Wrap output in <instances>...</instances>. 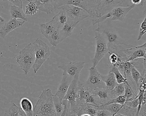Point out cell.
Instances as JSON below:
<instances>
[{
  "instance_id": "1f68e13d",
  "label": "cell",
  "mask_w": 146,
  "mask_h": 116,
  "mask_svg": "<svg viewBox=\"0 0 146 116\" xmlns=\"http://www.w3.org/2000/svg\"><path fill=\"white\" fill-rule=\"evenodd\" d=\"M19 108L17 104L13 103L11 107L5 112L4 116H19Z\"/></svg>"
},
{
  "instance_id": "ffe728a7",
  "label": "cell",
  "mask_w": 146,
  "mask_h": 116,
  "mask_svg": "<svg viewBox=\"0 0 146 116\" xmlns=\"http://www.w3.org/2000/svg\"><path fill=\"white\" fill-rule=\"evenodd\" d=\"M35 1L39 10L46 12L47 15L51 14L54 10L52 0H36Z\"/></svg>"
},
{
  "instance_id": "f907efd6",
  "label": "cell",
  "mask_w": 146,
  "mask_h": 116,
  "mask_svg": "<svg viewBox=\"0 0 146 116\" xmlns=\"http://www.w3.org/2000/svg\"><path fill=\"white\" fill-rule=\"evenodd\" d=\"M79 116V115H78V116Z\"/></svg>"
},
{
  "instance_id": "cb8c5ba5",
  "label": "cell",
  "mask_w": 146,
  "mask_h": 116,
  "mask_svg": "<svg viewBox=\"0 0 146 116\" xmlns=\"http://www.w3.org/2000/svg\"><path fill=\"white\" fill-rule=\"evenodd\" d=\"M54 20L60 29L64 26L67 21V16L66 13L63 10H60L58 13L52 18Z\"/></svg>"
},
{
  "instance_id": "7402d4cb",
  "label": "cell",
  "mask_w": 146,
  "mask_h": 116,
  "mask_svg": "<svg viewBox=\"0 0 146 116\" xmlns=\"http://www.w3.org/2000/svg\"><path fill=\"white\" fill-rule=\"evenodd\" d=\"M101 78L106 85V89L111 91L113 89L117 83L116 81L115 76L112 72H109L106 75H102Z\"/></svg>"
},
{
  "instance_id": "ac0fdd59",
  "label": "cell",
  "mask_w": 146,
  "mask_h": 116,
  "mask_svg": "<svg viewBox=\"0 0 146 116\" xmlns=\"http://www.w3.org/2000/svg\"><path fill=\"white\" fill-rule=\"evenodd\" d=\"M78 24V23L74 22L67 19L66 23L60 30V35L62 41L72 35L74 29Z\"/></svg>"
},
{
  "instance_id": "b9f144b4",
  "label": "cell",
  "mask_w": 146,
  "mask_h": 116,
  "mask_svg": "<svg viewBox=\"0 0 146 116\" xmlns=\"http://www.w3.org/2000/svg\"><path fill=\"white\" fill-rule=\"evenodd\" d=\"M131 2L133 5H141L143 6L146 4V1L145 0H138V1H135V0H131Z\"/></svg>"
},
{
  "instance_id": "d590c367",
  "label": "cell",
  "mask_w": 146,
  "mask_h": 116,
  "mask_svg": "<svg viewBox=\"0 0 146 116\" xmlns=\"http://www.w3.org/2000/svg\"><path fill=\"white\" fill-rule=\"evenodd\" d=\"M139 104L138 98H136L135 100L130 102H125L124 105H125L126 106L130 108H133V109H137V107Z\"/></svg>"
},
{
  "instance_id": "f6af8a7d",
  "label": "cell",
  "mask_w": 146,
  "mask_h": 116,
  "mask_svg": "<svg viewBox=\"0 0 146 116\" xmlns=\"http://www.w3.org/2000/svg\"><path fill=\"white\" fill-rule=\"evenodd\" d=\"M115 116H128L127 115H124V114H121V113H117V114L115 115Z\"/></svg>"
},
{
  "instance_id": "ba28073f",
  "label": "cell",
  "mask_w": 146,
  "mask_h": 116,
  "mask_svg": "<svg viewBox=\"0 0 146 116\" xmlns=\"http://www.w3.org/2000/svg\"><path fill=\"white\" fill-rule=\"evenodd\" d=\"M80 74H77L73 78L67 93L63 100H66L69 102L67 112H71L77 108L76 100L78 98V83Z\"/></svg>"
},
{
  "instance_id": "7a4b0ae2",
  "label": "cell",
  "mask_w": 146,
  "mask_h": 116,
  "mask_svg": "<svg viewBox=\"0 0 146 116\" xmlns=\"http://www.w3.org/2000/svg\"><path fill=\"white\" fill-rule=\"evenodd\" d=\"M52 2L54 10L66 5H72L82 8L89 15L92 23L99 18L96 12L98 0H52Z\"/></svg>"
},
{
  "instance_id": "9a60e30c",
  "label": "cell",
  "mask_w": 146,
  "mask_h": 116,
  "mask_svg": "<svg viewBox=\"0 0 146 116\" xmlns=\"http://www.w3.org/2000/svg\"><path fill=\"white\" fill-rule=\"evenodd\" d=\"M135 6V5H133L129 7H117L114 8L110 12L111 21L123 22L127 14Z\"/></svg>"
},
{
  "instance_id": "3957f363",
  "label": "cell",
  "mask_w": 146,
  "mask_h": 116,
  "mask_svg": "<svg viewBox=\"0 0 146 116\" xmlns=\"http://www.w3.org/2000/svg\"><path fill=\"white\" fill-rule=\"evenodd\" d=\"M35 50V60L32 68L34 73L36 74L43 63L51 55L50 47L40 38H37L33 43Z\"/></svg>"
},
{
  "instance_id": "7c38bea8",
  "label": "cell",
  "mask_w": 146,
  "mask_h": 116,
  "mask_svg": "<svg viewBox=\"0 0 146 116\" xmlns=\"http://www.w3.org/2000/svg\"><path fill=\"white\" fill-rule=\"evenodd\" d=\"M73 79L66 75L64 73H63L62 80L57 89L56 94L54 95L58 98L59 100L61 103L67 93L68 88Z\"/></svg>"
},
{
  "instance_id": "7bdbcfd3",
  "label": "cell",
  "mask_w": 146,
  "mask_h": 116,
  "mask_svg": "<svg viewBox=\"0 0 146 116\" xmlns=\"http://www.w3.org/2000/svg\"><path fill=\"white\" fill-rule=\"evenodd\" d=\"M146 105L141 106V110L139 111L138 115L139 116H146Z\"/></svg>"
},
{
  "instance_id": "4dcf8cb0",
  "label": "cell",
  "mask_w": 146,
  "mask_h": 116,
  "mask_svg": "<svg viewBox=\"0 0 146 116\" xmlns=\"http://www.w3.org/2000/svg\"><path fill=\"white\" fill-rule=\"evenodd\" d=\"M131 77L132 80L136 84L137 88V92H138V89H139V83L141 79L143 78L141 75V74L139 71L132 65L131 68Z\"/></svg>"
},
{
  "instance_id": "5b68a950",
  "label": "cell",
  "mask_w": 146,
  "mask_h": 116,
  "mask_svg": "<svg viewBox=\"0 0 146 116\" xmlns=\"http://www.w3.org/2000/svg\"><path fill=\"white\" fill-rule=\"evenodd\" d=\"M116 47L123 52L126 62H131L138 58H146V42L137 46L120 43Z\"/></svg>"
},
{
  "instance_id": "4316f807",
  "label": "cell",
  "mask_w": 146,
  "mask_h": 116,
  "mask_svg": "<svg viewBox=\"0 0 146 116\" xmlns=\"http://www.w3.org/2000/svg\"><path fill=\"white\" fill-rule=\"evenodd\" d=\"M47 39L51 45L54 47H56L62 42L60 35V30H56Z\"/></svg>"
},
{
  "instance_id": "ab89813d",
  "label": "cell",
  "mask_w": 146,
  "mask_h": 116,
  "mask_svg": "<svg viewBox=\"0 0 146 116\" xmlns=\"http://www.w3.org/2000/svg\"><path fill=\"white\" fill-rule=\"evenodd\" d=\"M62 104L64 107L63 108V111L61 113L60 116H66L67 108H68V101L66 100H63L62 101Z\"/></svg>"
},
{
  "instance_id": "484cf974",
  "label": "cell",
  "mask_w": 146,
  "mask_h": 116,
  "mask_svg": "<svg viewBox=\"0 0 146 116\" xmlns=\"http://www.w3.org/2000/svg\"><path fill=\"white\" fill-rule=\"evenodd\" d=\"M125 89V84H117L115 88L110 91L111 99L116 98L119 96L124 95Z\"/></svg>"
},
{
  "instance_id": "d6986e66",
  "label": "cell",
  "mask_w": 146,
  "mask_h": 116,
  "mask_svg": "<svg viewBox=\"0 0 146 116\" xmlns=\"http://www.w3.org/2000/svg\"><path fill=\"white\" fill-rule=\"evenodd\" d=\"M93 94L98 97L102 106L107 103L111 99L110 96V91L106 88L95 89L93 90Z\"/></svg>"
},
{
  "instance_id": "8fae6325",
  "label": "cell",
  "mask_w": 146,
  "mask_h": 116,
  "mask_svg": "<svg viewBox=\"0 0 146 116\" xmlns=\"http://www.w3.org/2000/svg\"><path fill=\"white\" fill-rule=\"evenodd\" d=\"M85 65L84 62H71L60 65L58 68L63 70L66 75L73 78L76 74H80Z\"/></svg>"
},
{
  "instance_id": "603a6c76",
  "label": "cell",
  "mask_w": 146,
  "mask_h": 116,
  "mask_svg": "<svg viewBox=\"0 0 146 116\" xmlns=\"http://www.w3.org/2000/svg\"><path fill=\"white\" fill-rule=\"evenodd\" d=\"M20 107L27 116H33V104L29 98L27 97L22 98L20 100Z\"/></svg>"
},
{
  "instance_id": "f35d334b",
  "label": "cell",
  "mask_w": 146,
  "mask_h": 116,
  "mask_svg": "<svg viewBox=\"0 0 146 116\" xmlns=\"http://www.w3.org/2000/svg\"><path fill=\"white\" fill-rule=\"evenodd\" d=\"M112 114L106 110L100 109L97 111L96 116H111Z\"/></svg>"
},
{
  "instance_id": "e0dca14e",
  "label": "cell",
  "mask_w": 146,
  "mask_h": 116,
  "mask_svg": "<svg viewBox=\"0 0 146 116\" xmlns=\"http://www.w3.org/2000/svg\"><path fill=\"white\" fill-rule=\"evenodd\" d=\"M40 29L42 34L46 38L56 30H60L54 20L52 19L48 22L41 24Z\"/></svg>"
},
{
  "instance_id": "52a82bcc",
  "label": "cell",
  "mask_w": 146,
  "mask_h": 116,
  "mask_svg": "<svg viewBox=\"0 0 146 116\" xmlns=\"http://www.w3.org/2000/svg\"><path fill=\"white\" fill-rule=\"evenodd\" d=\"M129 0H98L96 7V14L100 18L117 7H129L132 5Z\"/></svg>"
},
{
  "instance_id": "74e56055",
  "label": "cell",
  "mask_w": 146,
  "mask_h": 116,
  "mask_svg": "<svg viewBox=\"0 0 146 116\" xmlns=\"http://www.w3.org/2000/svg\"><path fill=\"white\" fill-rule=\"evenodd\" d=\"M109 55V60L111 64L114 66L118 61V57L114 53H108Z\"/></svg>"
},
{
  "instance_id": "7dc6e473",
  "label": "cell",
  "mask_w": 146,
  "mask_h": 116,
  "mask_svg": "<svg viewBox=\"0 0 146 116\" xmlns=\"http://www.w3.org/2000/svg\"><path fill=\"white\" fill-rule=\"evenodd\" d=\"M80 116H91L90 115H89V114H82V115H81Z\"/></svg>"
},
{
  "instance_id": "44dd1931",
  "label": "cell",
  "mask_w": 146,
  "mask_h": 116,
  "mask_svg": "<svg viewBox=\"0 0 146 116\" xmlns=\"http://www.w3.org/2000/svg\"><path fill=\"white\" fill-rule=\"evenodd\" d=\"M10 12L12 19H21L25 22L28 21V17L22 8L13 5L11 6Z\"/></svg>"
},
{
  "instance_id": "f546056e",
  "label": "cell",
  "mask_w": 146,
  "mask_h": 116,
  "mask_svg": "<svg viewBox=\"0 0 146 116\" xmlns=\"http://www.w3.org/2000/svg\"><path fill=\"white\" fill-rule=\"evenodd\" d=\"M27 1H29V3L26 6L25 14L28 16H34L39 10L38 7L34 1L30 0Z\"/></svg>"
},
{
  "instance_id": "836d02e7",
  "label": "cell",
  "mask_w": 146,
  "mask_h": 116,
  "mask_svg": "<svg viewBox=\"0 0 146 116\" xmlns=\"http://www.w3.org/2000/svg\"><path fill=\"white\" fill-rule=\"evenodd\" d=\"M53 100L54 108L57 114L58 115V114L62 113L63 110V106L62 103L60 102L58 98L54 95H53Z\"/></svg>"
},
{
  "instance_id": "9c48e42d",
  "label": "cell",
  "mask_w": 146,
  "mask_h": 116,
  "mask_svg": "<svg viewBox=\"0 0 146 116\" xmlns=\"http://www.w3.org/2000/svg\"><path fill=\"white\" fill-rule=\"evenodd\" d=\"M66 13L67 19L76 23L90 17L89 15L82 8L70 5H66L59 8Z\"/></svg>"
},
{
  "instance_id": "c3c4849f",
  "label": "cell",
  "mask_w": 146,
  "mask_h": 116,
  "mask_svg": "<svg viewBox=\"0 0 146 116\" xmlns=\"http://www.w3.org/2000/svg\"><path fill=\"white\" fill-rule=\"evenodd\" d=\"M117 113H113V114H112L111 116H115V115H116Z\"/></svg>"
},
{
  "instance_id": "60d3db41",
  "label": "cell",
  "mask_w": 146,
  "mask_h": 116,
  "mask_svg": "<svg viewBox=\"0 0 146 116\" xmlns=\"http://www.w3.org/2000/svg\"><path fill=\"white\" fill-rule=\"evenodd\" d=\"M8 1L13 4V5L23 9V1H20V0H9Z\"/></svg>"
},
{
  "instance_id": "ee69618b",
  "label": "cell",
  "mask_w": 146,
  "mask_h": 116,
  "mask_svg": "<svg viewBox=\"0 0 146 116\" xmlns=\"http://www.w3.org/2000/svg\"><path fill=\"white\" fill-rule=\"evenodd\" d=\"M19 116H27L25 113L22 110L21 108H19Z\"/></svg>"
},
{
  "instance_id": "277c9868",
  "label": "cell",
  "mask_w": 146,
  "mask_h": 116,
  "mask_svg": "<svg viewBox=\"0 0 146 116\" xmlns=\"http://www.w3.org/2000/svg\"><path fill=\"white\" fill-rule=\"evenodd\" d=\"M35 60V56L33 44H29L21 50L17 57V62L19 64L25 75L29 72Z\"/></svg>"
},
{
  "instance_id": "681fc988",
  "label": "cell",
  "mask_w": 146,
  "mask_h": 116,
  "mask_svg": "<svg viewBox=\"0 0 146 116\" xmlns=\"http://www.w3.org/2000/svg\"><path fill=\"white\" fill-rule=\"evenodd\" d=\"M139 116L138 115H137V114H135V115H134V116Z\"/></svg>"
},
{
  "instance_id": "6da1fadb",
  "label": "cell",
  "mask_w": 146,
  "mask_h": 116,
  "mask_svg": "<svg viewBox=\"0 0 146 116\" xmlns=\"http://www.w3.org/2000/svg\"><path fill=\"white\" fill-rule=\"evenodd\" d=\"M50 89L43 90L34 108L33 116H58Z\"/></svg>"
},
{
  "instance_id": "8d00e7d4",
  "label": "cell",
  "mask_w": 146,
  "mask_h": 116,
  "mask_svg": "<svg viewBox=\"0 0 146 116\" xmlns=\"http://www.w3.org/2000/svg\"><path fill=\"white\" fill-rule=\"evenodd\" d=\"M111 18V15L110 12H109V13H107V14H106V15L99 18L94 23H92V24H93V25H95L96 24H100V23L106 21L107 19L109 18Z\"/></svg>"
},
{
  "instance_id": "2e32d148",
  "label": "cell",
  "mask_w": 146,
  "mask_h": 116,
  "mask_svg": "<svg viewBox=\"0 0 146 116\" xmlns=\"http://www.w3.org/2000/svg\"><path fill=\"white\" fill-rule=\"evenodd\" d=\"M93 90L88 88L84 83L79 81L78 83V98L76 100L77 105L81 103H85V100L93 94Z\"/></svg>"
},
{
  "instance_id": "8992f818",
  "label": "cell",
  "mask_w": 146,
  "mask_h": 116,
  "mask_svg": "<svg viewBox=\"0 0 146 116\" xmlns=\"http://www.w3.org/2000/svg\"><path fill=\"white\" fill-rule=\"evenodd\" d=\"M95 38L96 40V48L94 57L92 60V66L96 67L101 60L108 53V47L106 37L97 29L95 30Z\"/></svg>"
},
{
  "instance_id": "30bf717a",
  "label": "cell",
  "mask_w": 146,
  "mask_h": 116,
  "mask_svg": "<svg viewBox=\"0 0 146 116\" xmlns=\"http://www.w3.org/2000/svg\"><path fill=\"white\" fill-rule=\"evenodd\" d=\"M89 76L88 80L84 83L88 88L92 90L96 89H105L106 85L101 78V74L99 72L96 67H91L89 69Z\"/></svg>"
},
{
  "instance_id": "e575fe53",
  "label": "cell",
  "mask_w": 146,
  "mask_h": 116,
  "mask_svg": "<svg viewBox=\"0 0 146 116\" xmlns=\"http://www.w3.org/2000/svg\"><path fill=\"white\" fill-rule=\"evenodd\" d=\"M146 32V17L145 18L143 22H142L140 26V30H139V34L137 37V40H140L142 38L143 35L145 34Z\"/></svg>"
},
{
  "instance_id": "f1b7e54d",
  "label": "cell",
  "mask_w": 146,
  "mask_h": 116,
  "mask_svg": "<svg viewBox=\"0 0 146 116\" xmlns=\"http://www.w3.org/2000/svg\"><path fill=\"white\" fill-rule=\"evenodd\" d=\"M123 105H119L118 104H111L108 105H102L101 106L99 109L106 110L112 114L116 113H118L123 107Z\"/></svg>"
},
{
  "instance_id": "83f0119b",
  "label": "cell",
  "mask_w": 146,
  "mask_h": 116,
  "mask_svg": "<svg viewBox=\"0 0 146 116\" xmlns=\"http://www.w3.org/2000/svg\"><path fill=\"white\" fill-rule=\"evenodd\" d=\"M124 95L126 99V102L131 101L137 97V94L130 85H127L125 84Z\"/></svg>"
},
{
  "instance_id": "bcb514c9",
  "label": "cell",
  "mask_w": 146,
  "mask_h": 116,
  "mask_svg": "<svg viewBox=\"0 0 146 116\" xmlns=\"http://www.w3.org/2000/svg\"><path fill=\"white\" fill-rule=\"evenodd\" d=\"M0 22H5V19L2 17L0 16Z\"/></svg>"
},
{
  "instance_id": "5bb4252c",
  "label": "cell",
  "mask_w": 146,
  "mask_h": 116,
  "mask_svg": "<svg viewBox=\"0 0 146 116\" xmlns=\"http://www.w3.org/2000/svg\"><path fill=\"white\" fill-rule=\"evenodd\" d=\"M25 23L24 21L20 22L17 19L11 18L0 29V38H5L9 33L18 28L23 27Z\"/></svg>"
},
{
  "instance_id": "d6a6232c",
  "label": "cell",
  "mask_w": 146,
  "mask_h": 116,
  "mask_svg": "<svg viewBox=\"0 0 146 116\" xmlns=\"http://www.w3.org/2000/svg\"><path fill=\"white\" fill-rule=\"evenodd\" d=\"M126 102V99L124 95L119 96L116 98L111 99L107 103L103 105H108L111 104H118L123 105Z\"/></svg>"
},
{
  "instance_id": "d4e9b609",
  "label": "cell",
  "mask_w": 146,
  "mask_h": 116,
  "mask_svg": "<svg viewBox=\"0 0 146 116\" xmlns=\"http://www.w3.org/2000/svg\"><path fill=\"white\" fill-rule=\"evenodd\" d=\"M109 68H110L109 72H112L114 74L117 84L124 83L127 85H130L127 79L125 78L123 76L122 74L120 72L116 66L111 65L110 66Z\"/></svg>"
},
{
  "instance_id": "4fadbf2b",
  "label": "cell",
  "mask_w": 146,
  "mask_h": 116,
  "mask_svg": "<svg viewBox=\"0 0 146 116\" xmlns=\"http://www.w3.org/2000/svg\"><path fill=\"white\" fill-rule=\"evenodd\" d=\"M97 29L106 37L108 44V51L113 50L114 47L120 44L119 41L118 36L115 32L110 31L107 29L101 28L100 24H98Z\"/></svg>"
}]
</instances>
